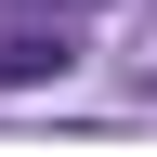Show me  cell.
I'll return each instance as SVG.
<instances>
[{
    "instance_id": "cell-1",
    "label": "cell",
    "mask_w": 157,
    "mask_h": 157,
    "mask_svg": "<svg viewBox=\"0 0 157 157\" xmlns=\"http://www.w3.org/2000/svg\"><path fill=\"white\" fill-rule=\"evenodd\" d=\"M66 66H78L66 26H0V92H52Z\"/></svg>"
}]
</instances>
